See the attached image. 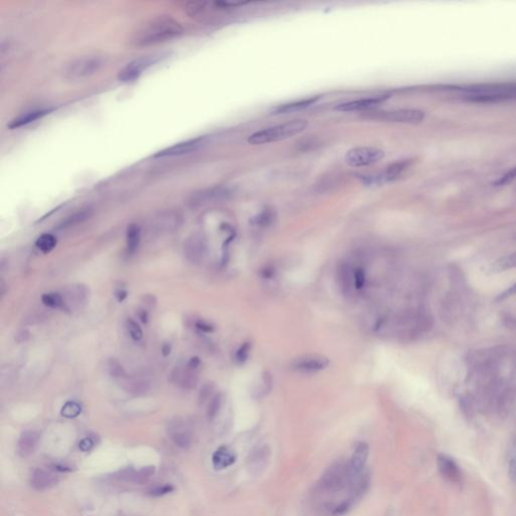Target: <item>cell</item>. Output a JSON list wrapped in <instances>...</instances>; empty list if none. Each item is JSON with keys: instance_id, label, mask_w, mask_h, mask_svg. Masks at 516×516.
<instances>
[{"instance_id": "cell-26", "label": "cell", "mask_w": 516, "mask_h": 516, "mask_svg": "<svg viewBox=\"0 0 516 516\" xmlns=\"http://www.w3.org/2000/svg\"><path fill=\"white\" fill-rule=\"evenodd\" d=\"M92 215H93V211L90 208L79 210V211L73 213L72 215H70L69 217H67L65 220H63L59 224L58 229L59 230H65V229H69V228L75 227V226H77L79 224H82L83 222H85L88 219H90V217Z\"/></svg>"}, {"instance_id": "cell-25", "label": "cell", "mask_w": 516, "mask_h": 516, "mask_svg": "<svg viewBox=\"0 0 516 516\" xmlns=\"http://www.w3.org/2000/svg\"><path fill=\"white\" fill-rule=\"evenodd\" d=\"M236 461V456L233 451H231L227 447H220L216 450V452L213 454L212 462L213 466L217 470L226 469L230 466H232Z\"/></svg>"}, {"instance_id": "cell-14", "label": "cell", "mask_w": 516, "mask_h": 516, "mask_svg": "<svg viewBox=\"0 0 516 516\" xmlns=\"http://www.w3.org/2000/svg\"><path fill=\"white\" fill-rule=\"evenodd\" d=\"M169 434L173 444L180 449H188L192 445V435L180 419L172 420L169 424Z\"/></svg>"}, {"instance_id": "cell-28", "label": "cell", "mask_w": 516, "mask_h": 516, "mask_svg": "<svg viewBox=\"0 0 516 516\" xmlns=\"http://www.w3.org/2000/svg\"><path fill=\"white\" fill-rule=\"evenodd\" d=\"M318 99H319V97H312V98L304 99V100H301V101H298V102L283 104V105L274 107L273 109H271V112H272V114H284V113H289V112L298 111V110H301V109L309 107L310 105L314 104Z\"/></svg>"}, {"instance_id": "cell-23", "label": "cell", "mask_w": 516, "mask_h": 516, "mask_svg": "<svg viewBox=\"0 0 516 516\" xmlns=\"http://www.w3.org/2000/svg\"><path fill=\"white\" fill-rule=\"evenodd\" d=\"M52 109L50 108H36L32 110H28L26 112H23L22 114L18 115L16 118H14L10 124L9 128H19L25 125L30 124L31 122H34L39 119H42L46 115L50 114Z\"/></svg>"}, {"instance_id": "cell-55", "label": "cell", "mask_w": 516, "mask_h": 516, "mask_svg": "<svg viewBox=\"0 0 516 516\" xmlns=\"http://www.w3.org/2000/svg\"><path fill=\"white\" fill-rule=\"evenodd\" d=\"M139 318H140V320H141L143 323H146V322H148V314H146V312H145V311H141V312L139 313Z\"/></svg>"}, {"instance_id": "cell-37", "label": "cell", "mask_w": 516, "mask_h": 516, "mask_svg": "<svg viewBox=\"0 0 516 516\" xmlns=\"http://www.w3.org/2000/svg\"><path fill=\"white\" fill-rule=\"evenodd\" d=\"M82 412L81 406L76 401H68L64 404L61 411V415L67 419L77 418Z\"/></svg>"}, {"instance_id": "cell-9", "label": "cell", "mask_w": 516, "mask_h": 516, "mask_svg": "<svg viewBox=\"0 0 516 516\" xmlns=\"http://www.w3.org/2000/svg\"><path fill=\"white\" fill-rule=\"evenodd\" d=\"M157 62V57H143L127 64L118 74V80L122 83L133 82L138 79L144 71Z\"/></svg>"}, {"instance_id": "cell-21", "label": "cell", "mask_w": 516, "mask_h": 516, "mask_svg": "<svg viewBox=\"0 0 516 516\" xmlns=\"http://www.w3.org/2000/svg\"><path fill=\"white\" fill-rule=\"evenodd\" d=\"M155 473H156L155 466L142 467L139 470L125 469L119 473V479L126 481V482L142 484V483L146 482Z\"/></svg>"}, {"instance_id": "cell-52", "label": "cell", "mask_w": 516, "mask_h": 516, "mask_svg": "<svg viewBox=\"0 0 516 516\" xmlns=\"http://www.w3.org/2000/svg\"><path fill=\"white\" fill-rule=\"evenodd\" d=\"M27 337H28V333H27L26 331H23V332L19 333V334L16 336V340H17L18 342H23V341H25V340L27 339Z\"/></svg>"}, {"instance_id": "cell-19", "label": "cell", "mask_w": 516, "mask_h": 516, "mask_svg": "<svg viewBox=\"0 0 516 516\" xmlns=\"http://www.w3.org/2000/svg\"><path fill=\"white\" fill-rule=\"evenodd\" d=\"M57 477L45 469H34L30 476V486L36 491L51 489L57 484Z\"/></svg>"}, {"instance_id": "cell-35", "label": "cell", "mask_w": 516, "mask_h": 516, "mask_svg": "<svg viewBox=\"0 0 516 516\" xmlns=\"http://www.w3.org/2000/svg\"><path fill=\"white\" fill-rule=\"evenodd\" d=\"M274 219H275L274 213L271 210L267 209V210H264L261 213H259L257 216H255L251 220V223L253 225L260 226V227H267L273 223Z\"/></svg>"}, {"instance_id": "cell-32", "label": "cell", "mask_w": 516, "mask_h": 516, "mask_svg": "<svg viewBox=\"0 0 516 516\" xmlns=\"http://www.w3.org/2000/svg\"><path fill=\"white\" fill-rule=\"evenodd\" d=\"M492 269L495 271H504L507 269L515 268L516 267V252H513L509 255H505L503 257L497 259L492 264Z\"/></svg>"}, {"instance_id": "cell-46", "label": "cell", "mask_w": 516, "mask_h": 516, "mask_svg": "<svg viewBox=\"0 0 516 516\" xmlns=\"http://www.w3.org/2000/svg\"><path fill=\"white\" fill-rule=\"evenodd\" d=\"M275 267L271 264H267L265 266H263L260 270V275L261 277H263L264 279H271L274 275H275Z\"/></svg>"}, {"instance_id": "cell-4", "label": "cell", "mask_w": 516, "mask_h": 516, "mask_svg": "<svg viewBox=\"0 0 516 516\" xmlns=\"http://www.w3.org/2000/svg\"><path fill=\"white\" fill-rule=\"evenodd\" d=\"M307 126H308L307 120L304 119L292 120L253 133L252 135L249 136L248 142L252 145H257L280 141L283 139L290 138L291 136H294L303 132L307 128Z\"/></svg>"}, {"instance_id": "cell-49", "label": "cell", "mask_w": 516, "mask_h": 516, "mask_svg": "<svg viewBox=\"0 0 516 516\" xmlns=\"http://www.w3.org/2000/svg\"><path fill=\"white\" fill-rule=\"evenodd\" d=\"M516 294V283H514L513 285H511L509 288H507L505 291H503L501 294L498 296L497 298V301H503V300H506L507 298H510L512 296Z\"/></svg>"}, {"instance_id": "cell-8", "label": "cell", "mask_w": 516, "mask_h": 516, "mask_svg": "<svg viewBox=\"0 0 516 516\" xmlns=\"http://www.w3.org/2000/svg\"><path fill=\"white\" fill-rule=\"evenodd\" d=\"M330 360L322 355H304L292 360L290 367L292 370L302 373H315L326 369Z\"/></svg>"}, {"instance_id": "cell-5", "label": "cell", "mask_w": 516, "mask_h": 516, "mask_svg": "<svg viewBox=\"0 0 516 516\" xmlns=\"http://www.w3.org/2000/svg\"><path fill=\"white\" fill-rule=\"evenodd\" d=\"M349 481L350 476L348 464L337 462L325 472L320 481V485L325 491L338 492L349 484Z\"/></svg>"}, {"instance_id": "cell-39", "label": "cell", "mask_w": 516, "mask_h": 516, "mask_svg": "<svg viewBox=\"0 0 516 516\" xmlns=\"http://www.w3.org/2000/svg\"><path fill=\"white\" fill-rule=\"evenodd\" d=\"M251 347H252V345H251L250 342H244L243 344L241 345L236 350L234 359H235L237 364L242 365V364H244L248 360L249 355H250V351H251Z\"/></svg>"}, {"instance_id": "cell-10", "label": "cell", "mask_w": 516, "mask_h": 516, "mask_svg": "<svg viewBox=\"0 0 516 516\" xmlns=\"http://www.w3.org/2000/svg\"><path fill=\"white\" fill-rule=\"evenodd\" d=\"M183 252L187 260L193 264L200 263L207 253V242L200 233H194L185 242Z\"/></svg>"}, {"instance_id": "cell-47", "label": "cell", "mask_w": 516, "mask_h": 516, "mask_svg": "<svg viewBox=\"0 0 516 516\" xmlns=\"http://www.w3.org/2000/svg\"><path fill=\"white\" fill-rule=\"evenodd\" d=\"M351 502H352V500H351V499H349V500H346L344 502L340 503L339 505H337V506L335 507L334 511H333V512H334V514L337 516H341L345 514V513H346V512L350 509V507H351Z\"/></svg>"}, {"instance_id": "cell-12", "label": "cell", "mask_w": 516, "mask_h": 516, "mask_svg": "<svg viewBox=\"0 0 516 516\" xmlns=\"http://www.w3.org/2000/svg\"><path fill=\"white\" fill-rule=\"evenodd\" d=\"M369 454V446L365 441H360L355 447L353 456L351 458L350 463L348 464L350 481L363 473V469L367 462ZM349 481V482H350Z\"/></svg>"}, {"instance_id": "cell-44", "label": "cell", "mask_w": 516, "mask_h": 516, "mask_svg": "<svg viewBox=\"0 0 516 516\" xmlns=\"http://www.w3.org/2000/svg\"><path fill=\"white\" fill-rule=\"evenodd\" d=\"M508 470L509 475L513 482L516 483V446L510 449L509 452V460H508Z\"/></svg>"}, {"instance_id": "cell-53", "label": "cell", "mask_w": 516, "mask_h": 516, "mask_svg": "<svg viewBox=\"0 0 516 516\" xmlns=\"http://www.w3.org/2000/svg\"><path fill=\"white\" fill-rule=\"evenodd\" d=\"M171 350H172V348H171V345L165 344L164 345V346H163V349H162V353H163V354H164L165 356H168V355H170V354H171Z\"/></svg>"}, {"instance_id": "cell-1", "label": "cell", "mask_w": 516, "mask_h": 516, "mask_svg": "<svg viewBox=\"0 0 516 516\" xmlns=\"http://www.w3.org/2000/svg\"><path fill=\"white\" fill-rule=\"evenodd\" d=\"M183 30L181 23L171 15H154L132 29L128 43L134 48H148L177 39Z\"/></svg>"}, {"instance_id": "cell-22", "label": "cell", "mask_w": 516, "mask_h": 516, "mask_svg": "<svg viewBox=\"0 0 516 516\" xmlns=\"http://www.w3.org/2000/svg\"><path fill=\"white\" fill-rule=\"evenodd\" d=\"M388 96H377V97H371V98H365L360 100H355L351 102H347L344 104H341L336 107V110L343 111V112H350V111H360L372 108L374 106L379 105L381 102L386 100Z\"/></svg>"}, {"instance_id": "cell-45", "label": "cell", "mask_w": 516, "mask_h": 516, "mask_svg": "<svg viewBox=\"0 0 516 516\" xmlns=\"http://www.w3.org/2000/svg\"><path fill=\"white\" fill-rule=\"evenodd\" d=\"M516 178V168L511 169L509 172H505L501 177H499L494 185L495 186H505L507 183H510L512 180Z\"/></svg>"}, {"instance_id": "cell-27", "label": "cell", "mask_w": 516, "mask_h": 516, "mask_svg": "<svg viewBox=\"0 0 516 516\" xmlns=\"http://www.w3.org/2000/svg\"><path fill=\"white\" fill-rule=\"evenodd\" d=\"M124 389L127 393H129L132 396H142L150 391L151 384L145 379L132 378L125 383Z\"/></svg>"}, {"instance_id": "cell-18", "label": "cell", "mask_w": 516, "mask_h": 516, "mask_svg": "<svg viewBox=\"0 0 516 516\" xmlns=\"http://www.w3.org/2000/svg\"><path fill=\"white\" fill-rule=\"evenodd\" d=\"M181 224V218L177 213L167 212L157 216L152 225L155 231L161 233H169L176 230Z\"/></svg>"}, {"instance_id": "cell-6", "label": "cell", "mask_w": 516, "mask_h": 516, "mask_svg": "<svg viewBox=\"0 0 516 516\" xmlns=\"http://www.w3.org/2000/svg\"><path fill=\"white\" fill-rule=\"evenodd\" d=\"M384 158V152L376 148H356L347 152L345 163L349 167L361 168L378 163Z\"/></svg>"}, {"instance_id": "cell-51", "label": "cell", "mask_w": 516, "mask_h": 516, "mask_svg": "<svg viewBox=\"0 0 516 516\" xmlns=\"http://www.w3.org/2000/svg\"><path fill=\"white\" fill-rule=\"evenodd\" d=\"M201 364V361L198 357H193L190 359V361L188 362V365H187V368L191 369V370H196Z\"/></svg>"}, {"instance_id": "cell-15", "label": "cell", "mask_w": 516, "mask_h": 516, "mask_svg": "<svg viewBox=\"0 0 516 516\" xmlns=\"http://www.w3.org/2000/svg\"><path fill=\"white\" fill-rule=\"evenodd\" d=\"M437 469L440 475L449 482L458 484L461 482L462 474L459 466L453 459L446 455H438L436 459Z\"/></svg>"}, {"instance_id": "cell-54", "label": "cell", "mask_w": 516, "mask_h": 516, "mask_svg": "<svg viewBox=\"0 0 516 516\" xmlns=\"http://www.w3.org/2000/svg\"><path fill=\"white\" fill-rule=\"evenodd\" d=\"M116 296H117L118 301H119V302H122V301L126 298V296H127V294H126V291H124V290H120V291H118V293H117Z\"/></svg>"}, {"instance_id": "cell-36", "label": "cell", "mask_w": 516, "mask_h": 516, "mask_svg": "<svg viewBox=\"0 0 516 516\" xmlns=\"http://www.w3.org/2000/svg\"><path fill=\"white\" fill-rule=\"evenodd\" d=\"M222 400H223V397H222L221 393H216L210 399L208 409H207V417L209 420H213L217 417V415L219 414L221 407H222Z\"/></svg>"}, {"instance_id": "cell-38", "label": "cell", "mask_w": 516, "mask_h": 516, "mask_svg": "<svg viewBox=\"0 0 516 516\" xmlns=\"http://www.w3.org/2000/svg\"><path fill=\"white\" fill-rule=\"evenodd\" d=\"M107 369L111 377L122 378L125 376V369L122 364L114 358H111L107 363Z\"/></svg>"}, {"instance_id": "cell-31", "label": "cell", "mask_w": 516, "mask_h": 516, "mask_svg": "<svg viewBox=\"0 0 516 516\" xmlns=\"http://www.w3.org/2000/svg\"><path fill=\"white\" fill-rule=\"evenodd\" d=\"M35 245L44 253H49L56 247L57 239L52 234H43L38 238Z\"/></svg>"}, {"instance_id": "cell-3", "label": "cell", "mask_w": 516, "mask_h": 516, "mask_svg": "<svg viewBox=\"0 0 516 516\" xmlns=\"http://www.w3.org/2000/svg\"><path fill=\"white\" fill-rule=\"evenodd\" d=\"M106 65V58L91 54L70 61L64 67V77L69 81H83L98 74Z\"/></svg>"}, {"instance_id": "cell-7", "label": "cell", "mask_w": 516, "mask_h": 516, "mask_svg": "<svg viewBox=\"0 0 516 516\" xmlns=\"http://www.w3.org/2000/svg\"><path fill=\"white\" fill-rule=\"evenodd\" d=\"M374 118L387 122L419 124L424 120L425 112L417 109H398L377 113L374 115Z\"/></svg>"}, {"instance_id": "cell-30", "label": "cell", "mask_w": 516, "mask_h": 516, "mask_svg": "<svg viewBox=\"0 0 516 516\" xmlns=\"http://www.w3.org/2000/svg\"><path fill=\"white\" fill-rule=\"evenodd\" d=\"M42 301L45 306L52 308V309H61L66 306L65 299L63 298L62 294H60L58 292L45 293L42 297Z\"/></svg>"}, {"instance_id": "cell-20", "label": "cell", "mask_w": 516, "mask_h": 516, "mask_svg": "<svg viewBox=\"0 0 516 516\" xmlns=\"http://www.w3.org/2000/svg\"><path fill=\"white\" fill-rule=\"evenodd\" d=\"M40 440V433L35 430L23 431L17 441V453L20 457L25 458L35 450Z\"/></svg>"}, {"instance_id": "cell-17", "label": "cell", "mask_w": 516, "mask_h": 516, "mask_svg": "<svg viewBox=\"0 0 516 516\" xmlns=\"http://www.w3.org/2000/svg\"><path fill=\"white\" fill-rule=\"evenodd\" d=\"M411 165H412L411 160L398 161L396 163H393L392 165H389L388 168L385 169L384 172H382L374 177H368V180H369V182H375V183H384V182L394 180L398 176H400L401 173L406 170H408Z\"/></svg>"}, {"instance_id": "cell-40", "label": "cell", "mask_w": 516, "mask_h": 516, "mask_svg": "<svg viewBox=\"0 0 516 516\" xmlns=\"http://www.w3.org/2000/svg\"><path fill=\"white\" fill-rule=\"evenodd\" d=\"M126 328L128 330V333L130 335V337L134 340V341H139L142 336H143V333H142V330L141 328L139 327V325L131 320V319H128L127 322H126Z\"/></svg>"}, {"instance_id": "cell-24", "label": "cell", "mask_w": 516, "mask_h": 516, "mask_svg": "<svg viewBox=\"0 0 516 516\" xmlns=\"http://www.w3.org/2000/svg\"><path fill=\"white\" fill-rule=\"evenodd\" d=\"M172 381L177 382L181 388L186 390L195 389L199 382V377L196 370L186 368V370L176 369L172 373Z\"/></svg>"}, {"instance_id": "cell-43", "label": "cell", "mask_w": 516, "mask_h": 516, "mask_svg": "<svg viewBox=\"0 0 516 516\" xmlns=\"http://www.w3.org/2000/svg\"><path fill=\"white\" fill-rule=\"evenodd\" d=\"M354 282H355V289H361L365 285L366 276H365V271L362 267H357L354 270Z\"/></svg>"}, {"instance_id": "cell-11", "label": "cell", "mask_w": 516, "mask_h": 516, "mask_svg": "<svg viewBox=\"0 0 516 516\" xmlns=\"http://www.w3.org/2000/svg\"><path fill=\"white\" fill-rule=\"evenodd\" d=\"M229 196V192L226 189L223 188H212L200 191L196 194H194L190 200L189 204L191 207L197 208L204 205H207L209 203L225 200Z\"/></svg>"}, {"instance_id": "cell-16", "label": "cell", "mask_w": 516, "mask_h": 516, "mask_svg": "<svg viewBox=\"0 0 516 516\" xmlns=\"http://www.w3.org/2000/svg\"><path fill=\"white\" fill-rule=\"evenodd\" d=\"M337 282L344 296H351L355 289L354 270L352 266L346 262H340L337 266Z\"/></svg>"}, {"instance_id": "cell-13", "label": "cell", "mask_w": 516, "mask_h": 516, "mask_svg": "<svg viewBox=\"0 0 516 516\" xmlns=\"http://www.w3.org/2000/svg\"><path fill=\"white\" fill-rule=\"evenodd\" d=\"M203 143L202 138H193L186 141L178 142L176 144H173L172 146L166 148L163 151L157 153L155 155V158H174V157H180L185 155H189L195 151H197Z\"/></svg>"}, {"instance_id": "cell-34", "label": "cell", "mask_w": 516, "mask_h": 516, "mask_svg": "<svg viewBox=\"0 0 516 516\" xmlns=\"http://www.w3.org/2000/svg\"><path fill=\"white\" fill-rule=\"evenodd\" d=\"M269 450L267 448H260L256 450L253 454H252V457L250 458V463H251V468L256 470L258 468H261L264 466V463L268 460V457H269Z\"/></svg>"}, {"instance_id": "cell-41", "label": "cell", "mask_w": 516, "mask_h": 516, "mask_svg": "<svg viewBox=\"0 0 516 516\" xmlns=\"http://www.w3.org/2000/svg\"><path fill=\"white\" fill-rule=\"evenodd\" d=\"M214 384L212 382H207L203 385V387L201 388L200 390V393H199V403L200 404H203L205 403L206 401H210V399L214 396L213 395V391H214Z\"/></svg>"}, {"instance_id": "cell-50", "label": "cell", "mask_w": 516, "mask_h": 516, "mask_svg": "<svg viewBox=\"0 0 516 516\" xmlns=\"http://www.w3.org/2000/svg\"><path fill=\"white\" fill-rule=\"evenodd\" d=\"M94 446V441L92 440V438L90 437H86V438H83L81 441H80V445H79V448L81 451L83 452H88L90 451Z\"/></svg>"}, {"instance_id": "cell-42", "label": "cell", "mask_w": 516, "mask_h": 516, "mask_svg": "<svg viewBox=\"0 0 516 516\" xmlns=\"http://www.w3.org/2000/svg\"><path fill=\"white\" fill-rule=\"evenodd\" d=\"M174 490L173 486H172L171 484H166V485H158L156 487H153L152 489H150L148 491V494L150 496H153V497H160V496H164V495H167L169 493H171Z\"/></svg>"}, {"instance_id": "cell-48", "label": "cell", "mask_w": 516, "mask_h": 516, "mask_svg": "<svg viewBox=\"0 0 516 516\" xmlns=\"http://www.w3.org/2000/svg\"><path fill=\"white\" fill-rule=\"evenodd\" d=\"M196 327H197L199 330H201V331H203V332H205V333H211V332H213V331H214V326H213V325H211V324H209V323H207V322H205V321H199V322H197V323H196Z\"/></svg>"}, {"instance_id": "cell-2", "label": "cell", "mask_w": 516, "mask_h": 516, "mask_svg": "<svg viewBox=\"0 0 516 516\" xmlns=\"http://www.w3.org/2000/svg\"><path fill=\"white\" fill-rule=\"evenodd\" d=\"M466 100L477 103H494L516 99L515 83L485 84L462 89Z\"/></svg>"}, {"instance_id": "cell-29", "label": "cell", "mask_w": 516, "mask_h": 516, "mask_svg": "<svg viewBox=\"0 0 516 516\" xmlns=\"http://www.w3.org/2000/svg\"><path fill=\"white\" fill-rule=\"evenodd\" d=\"M140 242V229L137 225L131 224L127 228L126 232V244H127V251L128 253L132 254L134 253Z\"/></svg>"}, {"instance_id": "cell-33", "label": "cell", "mask_w": 516, "mask_h": 516, "mask_svg": "<svg viewBox=\"0 0 516 516\" xmlns=\"http://www.w3.org/2000/svg\"><path fill=\"white\" fill-rule=\"evenodd\" d=\"M87 288L82 285V284H76V285H73L69 291H68V298H69V302L70 304H81L85 301L86 299Z\"/></svg>"}]
</instances>
